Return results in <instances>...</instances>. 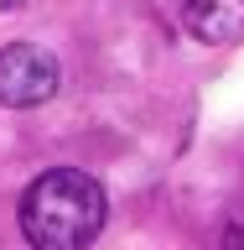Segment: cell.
<instances>
[{
    "label": "cell",
    "mask_w": 244,
    "mask_h": 250,
    "mask_svg": "<svg viewBox=\"0 0 244 250\" xmlns=\"http://www.w3.org/2000/svg\"><path fill=\"white\" fill-rule=\"evenodd\" d=\"M104 219V188L78 167H52L21 193V234L31 250H83L99 240Z\"/></svg>",
    "instance_id": "obj_1"
},
{
    "label": "cell",
    "mask_w": 244,
    "mask_h": 250,
    "mask_svg": "<svg viewBox=\"0 0 244 250\" xmlns=\"http://www.w3.org/2000/svg\"><path fill=\"white\" fill-rule=\"evenodd\" d=\"M62 83L57 58L42 42H11L0 47V104L5 109H37Z\"/></svg>",
    "instance_id": "obj_2"
},
{
    "label": "cell",
    "mask_w": 244,
    "mask_h": 250,
    "mask_svg": "<svg viewBox=\"0 0 244 250\" xmlns=\"http://www.w3.org/2000/svg\"><path fill=\"white\" fill-rule=\"evenodd\" d=\"M182 21L198 42H213V47L239 42L244 37V0H187Z\"/></svg>",
    "instance_id": "obj_3"
},
{
    "label": "cell",
    "mask_w": 244,
    "mask_h": 250,
    "mask_svg": "<svg viewBox=\"0 0 244 250\" xmlns=\"http://www.w3.org/2000/svg\"><path fill=\"white\" fill-rule=\"evenodd\" d=\"M21 5H26V0H0V11H21Z\"/></svg>",
    "instance_id": "obj_4"
}]
</instances>
